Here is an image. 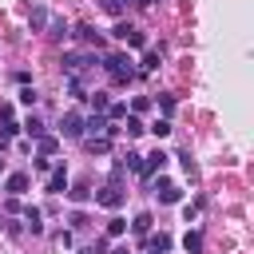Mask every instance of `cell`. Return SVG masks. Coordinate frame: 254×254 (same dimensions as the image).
<instances>
[{
	"mask_svg": "<svg viewBox=\"0 0 254 254\" xmlns=\"http://www.w3.org/2000/svg\"><path fill=\"white\" fill-rule=\"evenodd\" d=\"M99 67L111 75V83H127L131 75H135V67H131V60L123 56V52H107L103 60H99Z\"/></svg>",
	"mask_w": 254,
	"mask_h": 254,
	"instance_id": "obj_1",
	"label": "cell"
},
{
	"mask_svg": "<svg viewBox=\"0 0 254 254\" xmlns=\"http://www.w3.org/2000/svg\"><path fill=\"white\" fill-rule=\"evenodd\" d=\"M60 64H64V71H67V75H79L83 67L99 64V56H95V52H64V60H60Z\"/></svg>",
	"mask_w": 254,
	"mask_h": 254,
	"instance_id": "obj_2",
	"label": "cell"
},
{
	"mask_svg": "<svg viewBox=\"0 0 254 254\" xmlns=\"http://www.w3.org/2000/svg\"><path fill=\"white\" fill-rule=\"evenodd\" d=\"M167 163H171V155H167V151H159V147H155V151H151V155H143V171H139V175H143V179H151V175H159V171H163V167H167Z\"/></svg>",
	"mask_w": 254,
	"mask_h": 254,
	"instance_id": "obj_3",
	"label": "cell"
},
{
	"mask_svg": "<svg viewBox=\"0 0 254 254\" xmlns=\"http://www.w3.org/2000/svg\"><path fill=\"white\" fill-rule=\"evenodd\" d=\"M60 131H64L67 139H79V135H83V115H79V111H64Z\"/></svg>",
	"mask_w": 254,
	"mask_h": 254,
	"instance_id": "obj_4",
	"label": "cell"
},
{
	"mask_svg": "<svg viewBox=\"0 0 254 254\" xmlns=\"http://www.w3.org/2000/svg\"><path fill=\"white\" fill-rule=\"evenodd\" d=\"M28 183H32V179H28V175H24V171H12V175H8V179H4V190H8V194H12V198H20V194H24V190H28Z\"/></svg>",
	"mask_w": 254,
	"mask_h": 254,
	"instance_id": "obj_5",
	"label": "cell"
},
{
	"mask_svg": "<svg viewBox=\"0 0 254 254\" xmlns=\"http://www.w3.org/2000/svg\"><path fill=\"white\" fill-rule=\"evenodd\" d=\"M155 194H159V202H167V206L183 198V190H179V187H175L171 179H159V183H155Z\"/></svg>",
	"mask_w": 254,
	"mask_h": 254,
	"instance_id": "obj_6",
	"label": "cell"
},
{
	"mask_svg": "<svg viewBox=\"0 0 254 254\" xmlns=\"http://www.w3.org/2000/svg\"><path fill=\"white\" fill-rule=\"evenodd\" d=\"M95 202L107 206V210H119V206H123V190H119V187H103V190L95 194Z\"/></svg>",
	"mask_w": 254,
	"mask_h": 254,
	"instance_id": "obj_7",
	"label": "cell"
},
{
	"mask_svg": "<svg viewBox=\"0 0 254 254\" xmlns=\"http://www.w3.org/2000/svg\"><path fill=\"white\" fill-rule=\"evenodd\" d=\"M24 226H28V234H44V214L36 206H24Z\"/></svg>",
	"mask_w": 254,
	"mask_h": 254,
	"instance_id": "obj_8",
	"label": "cell"
},
{
	"mask_svg": "<svg viewBox=\"0 0 254 254\" xmlns=\"http://www.w3.org/2000/svg\"><path fill=\"white\" fill-rule=\"evenodd\" d=\"M28 28H32V32H44V28H48V8H44V4H32V16H28Z\"/></svg>",
	"mask_w": 254,
	"mask_h": 254,
	"instance_id": "obj_9",
	"label": "cell"
},
{
	"mask_svg": "<svg viewBox=\"0 0 254 254\" xmlns=\"http://www.w3.org/2000/svg\"><path fill=\"white\" fill-rule=\"evenodd\" d=\"M71 36H75V40H83V44H95V48L103 44V40H99V28H91V24H79Z\"/></svg>",
	"mask_w": 254,
	"mask_h": 254,
	"instance_id": "obj_10",
	"label": "cell"
},
{
	"mask_svg": "<svg viewBox=\"0 0 254 254\" xmlns=\"http://www.w3.org/2000/svg\"><path fill=\"white\" fill-rule=\"evenodd\" d=\"M48 190H52V194H64V190H67V171H64V167H56V171H52Z\"/></svg>",
	"mask_w": 254,
	"mask_h": 254,
	"instance_id": "obj_11",
	"label": "cell"
},
{
	"mask_svg": "<svg viewBox=\"0 0 254 254\" xmlns=\"http://www.w3.org/2000/svg\"><path fill=\"white\" fill-rule=\"evenodd\" d=\"M20 127L28 131V139H44V123H40V115H28Z\"/></svg>",
	"mask_w": 254,
	"mask_h": 254,
	"instance_id": "obj_12",
	"label": "cell"
},
{
	"mask_svg": "<svg viewBox=\"0 0 254 254\" xmlns=\"http://www.w3.org/2000/svg\"><path fill=\"white\" fill-rule=\"evenodd\" d=\"M151 222H155V218H151V214L143 210V214H135V222H131V230H135L139 238H147V234H151Z\"/></svg>",
	"mask_w": 254,
	"mask_h": 254,
	"instance_id": "obj_13",
	"label": "cell"
},
{
	"mask_svg": "<svg viewBox=\"0 0 254 254\" xmlns=\"http://www.w3.org/2000/svg\"><path fill=\"white\" fill-rule=\"evenodd\" d=\"M147 246H151V254H167L171 250V234H151Z\"/></svg>",
	"mask_w": 254,
	"mask_h": 254,
	"instance_id": "obj_14",
	"label": "cell"
},
{
	"mask_svg": "<svg viewBox=\"0 0 254 254\" xmlns=\"http://www.w3.org/2000/svg\"><path fill=\"white\" fill-rule=\"evenodd\" d=\"M183 246H187V254H202V234L198 230H187L183 234Z\"/></svg>",
	"mask_w": 254,
	"mask_h": 254,
	"instance_id": "obj_15",
	"label": "cell"
},
{
	"mask_svg": "<svg viewBox=\"0 0 254 254\" xmlns=\"http://www.w3.org/2000/svg\"><path fill=\"white\" fill-rule=\"evenodd\" d=\"M48 36H52V40H64V36H67V24H64L60 16H48Z\"/></svg>",
	"mask_w": 254,
	"mask_h": 254,
	"instance_id": "obj_16",
	"label": "cell"
},
{
	"mask_svg": "<svg viewBox=\"0 0 254 254\" xmlns=\"http://www.w3.org/2000/svg\"><path fill=\"white\" fill-rule=\"evenodd\" d=\"M83 131H91V135H107V119H103V115H91V119H83Z\"/></svg>",
	"mask_w": 254,
	"mask_h": 254,
	"instance_id": "obj_17",
	"label": "cell"
},
{
	"mask_svg": "<svg viewBox=\"0 0 254 254\" xmlns=\"http://www.w3.org/2000/svg\"><path fill=\"white\" fill-rule=\"evenodd\" d=\"M36 147H40V155L48 159V155H56V151H60V139H56V135H44V139H36Z\"/></svg>",
	"mask_w": 254,
	"mask_h": 254,
	"instance_id": "obj_18",
	"label": "cell"
},
{
	"mask_svg": "<svg viewBox=\"0 0 254 254\" xmlns=\"http://www.w3.org/2000/svg\"><path fill=\"white\" fill-rule=\"evenodd\" d=\"M87 151H91V155H107V151H111V139H103V135H91V139H87Z\"/></svg>",
	"mask_w": 254,
	"mask_h": 254,
	"instance_id": "obj_19",
	"label": "cell"
},
{
	"mask_svg": "<svg viewBox=\"0 0 254 254\" xmlns=\"http://www.w3.org/2000/svg\"><path fill=\"white\" fill-rule=\"evenodd\" d=\"M119 163H123V171H135V175L143 171V155H139V151H127V155H123Z\"/></svg>",
	"mask_w": 254,
	"mask_h": 254,
	"instance_id": "obj_20",
	"label": "cell"
},
{
	"mask_svg": "<svg viewBox=\"0 0 254 254\" xmlns=\"http://www.w3.org/2000/svg\"><path fill=\"white\" fill-rule=\"evenodd\" d=\"M123 44H127V48H147V36H143L139 28H131V32L123 36Z\"/></svg>",
	"mask_w": 254,
	"mask_h": 254,
	"instance_id": "obj_21",
	"label": "cell"
},
{
	"mask_svg": "<svg viewBox=\"0 0 254 254\" xmlns=\"http://www.w3.org/2000/svg\"><path fill=\"white\" fill-rule=\"evenodd\" d=\"M123 123H127V135H131V139H135V135H143V131H147V127H143V119H139V115H123Z\"/></svg>",
	"mask_w": 254,
	"mask_h": 254,
	"instance_id": "obj_22",
	"label": "cell"
},
{
	"mask_svg": "<svg viewBox=\"0 0 254 254\" xmlns=\"http://www.w3.org/2000/svg\"><path fill=\"white\" fill-rule=\"evenodd\" d=\"M147 131H151L155 139H167V135H171V119H155V123H151Z\"/></svg>",
	"mask_w": 254,
	"mask_h": 254,
	"instance_id": "obj_23",
	"label": "cell"
},
{
	"mask_svg": "<svg viewBox=\"0 0 254 254\" xmlns=\"http://www.w3.org/2000/svg\"><path fill=\"white\" fill-rule=\"evenodd\" d=\"M87 99H91V107H95V115H103V111H107V91H91Z\"/></svg>",
	"mask_w": 254,
	"mask_h": 254,
	"instance_id": "obj_24",
	"label": "cell"
},
{
	"mask_svg": "<svg viewBox=\"0 0 254 254\" xmlns=\"http://www.w3.org/2000/svg\"><path fill=\"white\" fill-rule=\"evenodd\" d=\"M159 67V52H143V75H151Z\"/></svg>",
	"mask_w": 254,
	"mask_h": 254,
	"instance_id": "obj_25",
	"label": "cell"
},
{
	"mask_svg": "<svg viewBox=\"0 0 254 254\" xmlns=\"http://www.w3.org/2000/svg\"><path fill=\"white\" fill-rule=\"evenodd\" d=\"M36 99H40L36 87H20V103H24V107H36Z\"/></svg>",
	"mask_w": 254,
	"mask_h": 254,
	"instance_id": "obj_26",
	"label": "cell"
},
{
	"mask_svg": "<svg viewBox=\"0 0 254 254\" xmlns=\"http://www.w3.org/2000/svg\"><path fill=\"white\" fill-rule=\"evenodd\" d=\"M159 111H163V119H171V111H175V95H159Z\"/></svg>",
	"mask_w": 254,
	"mask_h": 254,
	"instance_id": "obj_27",
	"label": "cell"
},
{
	"mask_svg": "<svg viewBox=\"0 0 254 254\" xmlns=\"http://www.w3.org/2000/svg\"><path fill=\"white\" fill-rule=\"evenodd\" d=\"M67 194H71V202H87V198H91V190H87L83 183H79V187H71Z\"/></svg>",
	"mask_w": 254,
	"mask_h": 254,
	"instance_id": "obj_28",
	"label": "cell"
},
{
	"mask_svg": "<svg viewBox=\"0 0 254 254\" xmlns=\"http://www.w3.org/2000/svg\"><path fill=\"white\" fill-rule=\"evenodd\" d=\"M123 230H127V222H123V218H111V222H107V238H119Z\"/></svg>",
	"mask_w": 254,
	"mask_h": 254,
	"instance_id": "obj_29",
	"label": "cell"
},
{
	"mask_svg": "<svg viewBox=\"0 0 254 254\" xmlns=\"http://www.w3.org/2000/svg\"><path fill=\"white\" fill-rule=\"evenodd\" d=\"M107 115H111V119H123L127 107H123V103H107Z\"/></svg>",
	"mask_w": 254,
	"mask_h": 254,
	"instance_id": "obj_30",
	"label": "cell"
},
{
	"mask_svg": "<svg viewBox=\"0 0 254 254\" xmlns=\"http://www.w3.org/2000/svg\"><path fill=\"white\" fill-rule=\"evenodd\" d=\"M12 115H16V107L12 103H0V123H12Z\"/></svg>",
	"mask_w": 254,
	"mask_h": 254,
	"instance_id": "obj_31",
	"label": "cell"
},
{
	"mask_svg": "<svg viewBox=\"0 0 254 254\" xmlns=\"http://www.w3.org/2000/svg\"><path fill=\"white\" fill-rule=\"evenodd\" d=\"M99 4H103L111 16H119V12H123V0H99Z\"/></svg>",
	"mask_w": 254,
	"mask_h": 254,
	"instance_id": "obj_32",
	"label": "cell"
},
{
	"mask_svg": "<svg viewBox=\"0 0 254 254\" xmlns=\"http://www.w3.org/2000/svg\"><path fill=\"white\" fill-rule=\"evenodd\" d=\"M56 242H60V246H64V250H67V246H71V242H75V238H71V230H60V234H56Z\"/></svg>",
	"mask_w": 254,
	"mask_h": 254,
	"instance_id": "obj_33",
	"label": "cell"
},
{
	"mask_svg": "<svg viewBox=\"0 0 254 254\" xmlns=\"http://www.w3.org/2000/svg\"><path fill=\"white\" fill-rule=\"evenodd\" d=\"M127 32H131V24H115V28H111V36H115V40H123Z\"/></svg>",
	"mask_w": 254,
	"mask_h": 254,
	"instance_id": "obj_34",
	"label": "cell"
},
{
	"mask_svg": "<svg viewBox=\"0 0 254 254\" xmlns=\"http://www.w3.org/2000/svg\"><path fill=\"white\" fill-rule=\"evenodd\" d=\"M194 214H198V198H194V202H190V206H183V218H187V222H190V218H194Z\"/></svg>",
	"mask_w": 254,
	"mask_h": 254,
	"instance_id": "obj_35",
	"label": "cell"
},
{
	"mask_svg": "<svg viewBox=\"0 0 254 254\" xmlns=\"http://www.w3.org/2000/svg\"><path fill=\"white\" fill-rule=\"evenodd\" d=\"M111 254H127V246H115V250H111Z\"/></svg>",
	"mask_w": 254,
	"mask_h": 254,
	"instance_id": "obj_36",
	"label": "cell"
},
{
	"mask_svg": "<svg viewBox=\"0 0 254 254\" xmlns=\"http://www.w3.org/2000/svg\"><path fill=\"white\" fill-rule=\"evenodd\" d=\"M135 4H143V8H151V4H155V0H135Z\"/></svg>",
	"mask_w": 254,
	"mask_h": 254,
	"instance_id": "obj_37",
	"label": "cell"
},
{
	"mask_svg": "<svg viewBox=\"0 0 254 254\" xmlns=\"http://www.w3.org/2000/svg\"><path fill=\"white\" fill-rule=\"evenodd\" d=\"M79 254H95V246H87V250H79Z\"/></svg>",
	"mask_w": 254,
	"mask_h": 254,
	"instance_id": "obj_38",
	"label": "cell"
},
{
	"mask_svg": "<svg viewBox=\"0 0 254 254\" xmlns=\"http://www.w3.org/2000/svg\"><path fill=\"white\" fill-rule=\"evenodd\" d=\"M147 254H151V250H147Z\"/></svg>",
	"mask_w": 254,
	"mask_h": 254,
	"instance_id": "obj_39",
	"label": "cell"
}]
</instances>
